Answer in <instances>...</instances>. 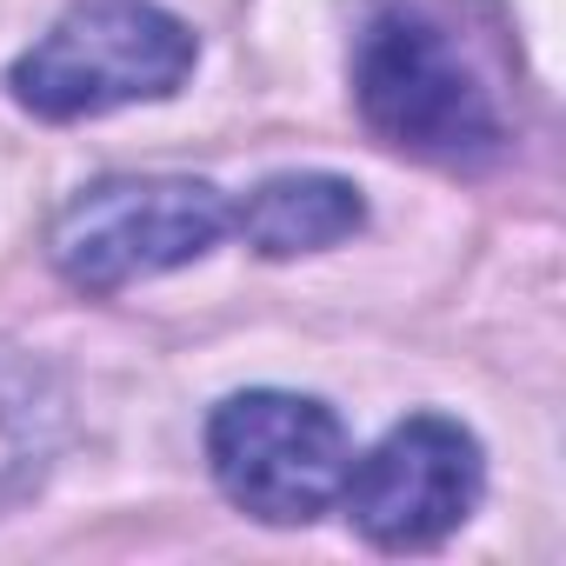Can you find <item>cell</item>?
Returning a JSON list of instances; mask_svg holds the SVG:
<instances>
[{
	"instance_id": "6da1fadb",
	"label": "cell",
	"mask_w": 566,
	"mask_h": 566,
	"mask_svg": "<svg viewBox=\"0 0 566 566\" xmlns=\"http://www.w3.org/2000/svg\"><path fill=\"white\" fill-rule=\"evenodd\" d=\"M354 101L367 127L407 154L467 167L500 147V107L473 54L413 0L380 8L354 48Z\"/></svg>"
},
{
	"instance_id": "8992f818",
	"label": "cell",
	"mask_w": 566,
	"mask_h": 566,
	"mask_svg": "<svg viewBox=\"0 0 566 566\" xmlns=\"http://www.w3.org/2000/svg\"><path fill=\"white\" fill-rule=\"evenodd\" d=\"M61 433H67V400L54 374L14 347H0V513L48 480Z\"/></svg>"
},
{
	"instance_id": "277c9868",
	"label": "cell",
	"mask_w": 566,
	"mask_h": 566,
	"mask_svg": "<svg viewBox=\"0 0 566 566\" xmlns=\"http://www.w3.org/2000/svg\"><path fill=\"white\" fill-rule=\"evenodd\" d=\"M227 233V200L207 180H107L54 227V266L87 294L200 260Z\"/></svg>"
},
{
	"instance_id": "3957f363",
	"label": "cell",
	"mask_w": 566,
	"mask_h": 566,
	"mask_svg": "<svg viewBox=\"0 0 566 566\" xmlns=\"http://www.w3.org/2000/svg\"><path fill=\"white\" fill-rule=\"evenodd\" d=\"M207 460L220 493L266 526L321 520L354 473L347 427L301 394H233L207 427Z\"/></svg>"
},
{
	"instance_id": "7a4b0ae2",
	"label": "cell",
	"mask_w": 566,
	"mask_h": 566,
	"mask_svg": "<svg viewBox=\"0 0 566 566\" xmlns=\"http://www.w3.org/2000/svg\"><path fill=\"white\" fill-rule=\"evenodd\" d=\"M193 34L147 0H74L14 61V94L41 120H81L127 101H160L187 81Z\"/></svg>"
},
{
	"instance_id": "5b68a950",
	"label": "cell",
	"mask_w": 566,
	"mask_h": 566,
	"mask_svg": "<svg viewBox=\"0 0 566 566\" xmlns=\"http://www.w3.org/2000/svg\"><path fill=\"white\" fill-rule=\"evenodd\" d=\"M340 500L374 546H394V553L440 546L480 500V447L460 420L420 413V420L394 427L347 473Z\"/></svg>"
},
{
	"instance_id": "52a82bcc",
	"label": "cell",
	"mask_w": 566,
	"mask_h": 566,
	"mask_svg": "<svg viewBox=\"0 0 566 566\" xmlns=\"http://www.w3.org/2000/svg\"><path fill=\"white\" fill-rule=\"evenodd\" d=\"M367 207L347 180L334 174H287V180H266L260 193H247L240 207V233L247 247H260L266 260H287V253H314L334 247L347 233H360Z\"/></svg>"
}]
</instances>
